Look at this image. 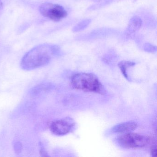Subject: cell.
<instances>
[{"mask_svg":"<svg viewBox=\"0 0 157 157\" xmlns=\"http://www.w3.org/2000/svg\"><path fill=\"white\" fill-rule=\"evenodd\" d=\"M59 51V48L56 45L48 44L39 45L32 48L24 56L21 61V67L24 70L30 71L46 66Z\"/></svg>","mask_w":157,"mask_h":157,"instance_id":"1","label":"cell"},{"mask_svg":"<svg viewBox=\"0 0 157 157\" xmlns=\"http://www.w3.org/2000/svg\"><path fill=\"white\" fill-rule=\"evenodd\" d=\"M71 84L72 88L87 92L105 94L106 90L98 77L92 73L81 72L71 77Z\"/></svg>","mask_w":157,"mask_h":157,"instance_id":"2","label":"cell"},{"mask_svg":"<svg viewBox=\"0 0 157 157\" xmlns=\"http://www.w3.org/2000/svg\"><path fill=\"white\" fill-rule=\"evenodd\" d=\"M149 140L147 136L132 132L122 134L116 139L117 145L126 149L141 148L147 146Z\"/></svg>","mask_w":157,"mask_h":157,"instance_id":"3","label":"cell"},{"mask_svg":"<svg viewBox=\"0 0 157 157\" xmlns=\"http://www.w3.org/2000/svg\"><path fill=\"white\" fill-rule=\"evenodd\" d=\"M41 14L54 21H59L67 16V13L62 6L52 3H44L39 8Z\"/></svg>","mask_w":157,"mask_h":157,"instance_id":"4","label":"cell"},{"mask_svg":"<svg viewBox=\"0 0 157 157\" xmlns=\"http://www.w3.org/2000/svg\"><path fill=\"white\" fill-rule=\"evenodd\" d=\"M75 126L74 120L70 117H66L53 121L50 125V131L54 135L62 136L72 131Z\"/></svg>","mask_w":157,"mask_h":157,"instance_id":"5","label":"cell"},{"mask_svg":"<svg viewBox=\"0 0 157 157\" xmlns=\"http://www.w3.org/2000/svg\"><path fill=\"white\" fill-rule=\"evenodd\" d=\"M138 125L137 123L133 121L124 122L116 125L112 128V132L118 134H125L133 132L136 129Z\"/></svg>","mask_w":157,"mask_h":157,"instance_id":"6","label":"cell"},{"mask_svg":"<svg viewBox=\"0 0 157 157\" xmlns=\"http://www.w3.org/2000/svg\"><path fill=\"white\" fill-rule=\"evenodd\" d=\"M142 20L138 16H134L129 21L125 35L126 37H130L136 33L141 27Z\"/></svg>","mask_w":157,"mask_h":157,"instance_id":"7","label":"cell"},{"mask_svg":"<svg viewBox=\"0 0 157 157\" xmlns=\"http://www.w3.org/2000/svg\"><path fill=\"white\" fill-rule=\"evenodd\" d=\"M135 65H136V63L130 61H122L119 62L118 64V67L121 70L122 74H123L124 77L128 80H129V78H128V75L127 72V70L128 68L133 67Z\"/></svg>","mask_w":157,"mask_h":157,"instance_id":"8","label":"cell"},{"mask_svg":"<svg viewBox=\"0 0 157 157\" xmlns=\"http://www.w3.org/2000/svg\"><path fill=\"white\" fill-rule=\"evenodd\" d=\"M91 22V21L90 19H85V20H82L73 27L72 31L74 33H78V32L83 31L89 26V25L90 24Z\"/></svg>","mask_w":157,"mask_h":157,"instance_id":"9","label":"cell"},{"mask_svg":"<svg viewBox=\"0 0 157 157\" xmlns=\"http://www.w3.org/2000/svg\"><path fill=\"white\" fill-rule=\"evenodd\" d=\"M144 49L145 51L150 53H154L156 52L157 50V48L153 45L151 44H145L144 45Z\"/></svg>","mask_w":157,"mask_h":157,"instance_id":"10","label":"cell"},{"mask_svg":"<svg viewBox=\"0 0 157 157\" xmlns=\"http://www.w3.org/2000/svg\"><path fill=\"white\" fill-rule=\"evenodd\" d=\"M13 148H14V150L16 153H20L22 149V145L21 143L19 141H15L13 143Z\"/></svg>","mask_w":157,"mask_h":157,"instance_id":"11","label":"cell"},{"mask_svg":"<svg viewBox=\"0 0 157 157\" xmlns=\"http://www.w3.org/2000/svg\"><path fill=\"white\" fill-rule=\"evenodd\" d=\"M151 155L152 157H156L157 156V147L156 146H153L151 149Z\"/></svg>","mask_w":157,"mask_h":157,"instance_id":"12","label":"cell"},{"mask_svg":"<svg viewBox=\"0 0 157 157\" xmlns=\"http://www.w3.org/2000/svg\"><path fill=\"white\" fill-rule=\"evenodd\" d=\"M40 151H41V154H44L43 156H48V155H47V152H46L45 151L43 147H42V146H40Z\"/></svg>","mask_w":157,"mask_h":157,"instance_id":"13","label":"cell"},{"mask_svg":"<svg viewBox=\"0 0 157 157\" xmlns=\"http://www.w3.org/2000/svg\"><path fill=\"white\" fill-rule=\"evenodd\" d=\"M0 1H1V0H0Z\"/></svg>","mask_w":157,"mask_h":157,"instance_id":"14","label":"cell"}]
</instances>
